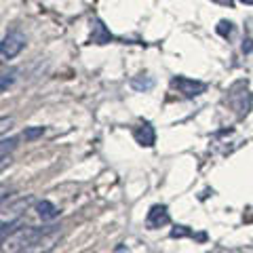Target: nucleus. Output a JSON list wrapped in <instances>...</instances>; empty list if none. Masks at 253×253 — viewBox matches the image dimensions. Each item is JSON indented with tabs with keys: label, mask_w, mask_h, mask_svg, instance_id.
<instances>
[{
	"label": "nucleus",
	"mask_w": 253,
	"mask_h": 253,
	"mask_svg": "<svg viewBox=\"0 0 253 253\" xmlns=\"http://www.w3.org/2000/svg\"><path fill=\"white\" fill-rule=\"evenodd\" d=\"M23 46H26V36L21 32H9L0 44V55H2V59H13L21 53Z\"/></svg>",
	"instance_id": "nucleus-3"
},
{
	"label": "nucleus",
	"mask_w": 253,
	"mask_h": 253,
	"mask_svg": "<svg viewBox=\"0 0 253 253\" xmlns=\"http://www.w3.org/2000/svg\"><path fill=\"white\" fill-rule=\"evenodd\" d=\"M36 213H38V217H42L46 221V219H55V217H57L59 209L55 207L51 201H38L36 203Z\"/></svg>",
	"instance_id": "nucleus-8"
},
{
	"label": "nucleus",
	"mask_w": 253,
	"mask_h": 253,
	"mask_svg": "<svg viewBox=\"0 0 253 253\" xmlns=\"http://www.w3.org/2000/svg\"><path fill=\"white\" fill-rule=\"evenodd\" d=\"M171 84L184 95V97H199L207 91V84L201 83V81H192V78H186V76H175L171 81Z\"/></svg>",
	"instance_id": "nucleus-4"
},
{
	"label": "nucleus",
	"mask_w": 253,
	"mask_h": 253,
	"mask_svg": "<svg viewBox=\"0 0 253 253\" xmlns=\"http://www.w3.org/2000/svg\"><path fill=\"white\" fill-rule=\"evenodd\" d=\"M59 236H61V226L55 228V230H51V232H46L44 236H41V239L32 241L30 245H26V247L19 249L17 253H51L55 243L59 241Z\"/></svg>",
	"instance_id": "nucleus-2"
},
{
	"label": "nucleus",
	"mask_w": 253,
	"mask_h": 253,
	"mask_svg": "<svg viewBox=\"0 0 253 253\" xmlns=\"http://www.w3.org/2000/svg\"><path fill=\"white\" fill-rule=\"evenodd\" d=\"M217 34L219 36H224V38H228L232 34V23L230 21H226V19H221L219 23H217Z\"/></svg>",
	"instance_id": "nucleus-13"
},
{
	"label": "nucleus",
	"mask_w": 253,
	"mask_h": 253,
	"mask_svg": "<svg viewBox=\"0 0 253 253\" xmlns=\"http://www.w3.org/2000/svg\"><path fill=\"white\" fill-rule=\"evenodd\" d=\"M169 221H171V217H169V211L165 205H154V207L148 211V217H146L148 230H156V228H161V226H167Z\"/></svg>",
	"instance_id": "nucleus-5"
},
{
	"label": "nucleus",
	"mask_w": 253,
	"mask_h": 253,
	"mask_svg": "<svg viewBox=\"0 0 253 253\" xmlns=\"http://www.w3.org/2000/svg\"><path fill=\"white\" fill-rule=\"evenodd\" d=\"M133 137H135V141L141 146V148H152L154 141H156V133H154V126L150 123H144L139 125L135 131H133Z\"/></svg>",
	"instance_id": "nucleus-6"
},
{
	"label": "nucleus",
	"mask_w": 253,
	"mask_h": 253,
	"mask_svg": "<svg viewBox=\"0 0 253 253\" xmlns=\"http://www.w3.org/2000/svg\"><path fill=\"white\" fill-rule=\"evenodd\" d=\"M32 203V196H23V199L15 201L9 207H2V241L6 239V234H11L17 226V219L26 213L28 205Z\"/></svg>",
	"instance_id": "nucleus-1"
},
{
	"label": "nucleus",
	"mask_w": 253,
	"mask_h": 253,
	"mask_svg": "<svg viewBox=\"0 0 253 253\" xmlns=\"http://www.w3.org/2000/svg\"><path fill=\"white\" fill-rule=\"evenodd\" d=\"M93 23H95V26H93L91 42H95V44H108L110 41H112V34H110V30H108L99 19H95Z\"/></svg>",
	"instance_id": "nucleus-7"
},
{
	"label": "nucleus",
	"mask_w": 253,
	"mask_h": 253,
	"mask_svg": "<svg viewBox=\"0 0 253 253\" xmlns=\"http://www.w3.org/2000/svg\"><path fill=\"white\" fill-rule=\"evenodd\" d=\"M243 4H253V0H241Z\"/></svg>",
	"instance_id": "nucleus-17"
},
{
	"label": "nucleus",
	"mask_w": 253,
	"mask_h": 253,
	"mask_svg": "<svg viewBox=\"0 0 253 253\" xmlns=\"http://www.w3.org/2000/svg\"><path fill=\"white\" fill-rule=\"evenodd\" d=\"M15 144H17V139L15 137H2V167H4V163H6V154L11 152V150L15 148Z\"/></svg>",
	"instance_id": "nucleus-12"
},
{
	"label": "nucleus",
	"mask_w": 253,
	"mask_h": 253,
	"mask_svg": "<svg viewBox=\"0 0 253 253\" xmlns=\"http://www.w3.org/2000/svg\"><path fill=\"white\" fill-rule=\"evenodd\" d=\"M184 236H194L192 230H188L186 226H175L171 230V239H184Z\"/></svg>",
	"instance_id": "nucleus-14"
},
{
	"label": "nucleus",
	"mask_w": 253,
	"mask_h": 253,
	"mask_svg": "<svg viewBox=\"0 0 253 253\" xmlns=\"http://www.w3.org/2000/svg\"><path fill=\"white\" fill-rule=\"evenodd\" d=\"M213 2H217V4H221V6H232L234 0H213Z\"/></svg>",
	"instance_id": "nucleus-15"
},
{
	"label": "nucleus",
	"mask_w": 253,
	"mask_h": 253,
	"mask_svg": "<svg viewBox=\"0 0 253 253\" xmlns=\"http://www.w3.org/2000/svg\"><path fill=\"white\" fill-rule=\"evenodd\" d=\"M42 133H44V126H28V129L21 133V137L26 141H34L38 137H42Z\"/></svg>",
	"instance_id": "nucleus-10"
},
{
	"label": "nucleus",
	"mask_w": 253,
	"mask_h": 253,
	"mask_svg": "<svg viewBox=\"0 0 253 253\" xmlns=\"http://www.w3.org/2000/svg\"><path fill=\"white\" fill-rule=\"evenodd\" d=\"M243 51H253V41H245Z\"/></svg>",
	"instance_id": "nucleus-16"
},
{
	"label": "nucleus",
	"mask_w": 253,
	"mask_h": 253,
	"mask_svg": "<svg viewBox=\"0 0 253 253\" xmlns=\"http://www.w3.org/2000/svg\"><path fill=\"white\" fill-rule=\"evenodd\" d=\"M15 74H17V70H9V72H2V83H0V89H2V93L13 84Z\"/></svg>",
	"instance_id": "nucleus-11"
},
{
	"label": "nucleus",
	"mask_w": 253,
	"mask_h": 253,
	"mask_svg": "<svg viewBox=\"0 0 253 253\" xmlns=\"http://www.w3.org/2000/svg\"><path fill=\"white\" fill-rule=\"evenodd\" d=\"M131 86H133L135 91H150V89L154 86V81H152L150 76H135V78L131 81Z\"/></svg>",
	"instance_id": "nucleus-9"
}]
</instances>
